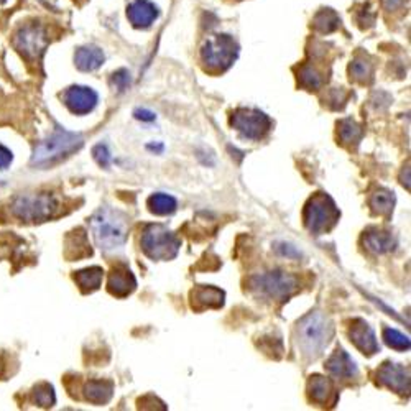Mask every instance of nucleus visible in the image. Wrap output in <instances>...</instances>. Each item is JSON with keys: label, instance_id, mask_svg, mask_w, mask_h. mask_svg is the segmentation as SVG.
Returning a JSON list of instances; mask_svg holds the SVG:
<instances>
[{"label": "nucleus", "instance_id": "1", "mask_svg": "<svg viewBox=\"0 0 411 411\" xmlns=\"http://www.w3.org/2000/svg\"><path fill=\"white\" fill-rule=\"evenodd\" d=\"M89 226L96 246L104 252L120 248L129 234V222H127L125 214L110 208H102L92 214Z\"/></svg>", "mask_w": 411, "mask_h": 411}, {"label": "nucleus", "instance_id": "2", "mask_svg": "<svg viewBox=\"0 0 411 411\" xmlns=\"http://www.w3.org/2000/svg\"><path fill=\"white\" fill-rule=\"evenodd\" d=\"M334 336V324L322 312H310L298 322V347L306 359H316L322 354Z\"/></svg>", "mask_w": 411, "mask_h": 411}, {"label": "nucleus", "instance_id": "3", "mask_svg": "<svg viewBox=\"0 0 411 411\" xmlns=\"http://www.w3.org/2000/svg\"><path fill=\"white\" fill-rule=\"evenodd\" d=\"M82 145H84V139H82L81 134H75V132H68L61 127H56V130L48 139L42 140L35 146L32 155V165L42 166V168L51 166L58 161L68 158V156L80 150Z\"/></svg>", "mask_w": 411, "mask_h": 411}, {"label": "nucleus", "instance_id": "4", "mask_svg": "<svg viewBox=\"0 0 411 411\" xmlns=\"http://www.w3.org/2000/svg\"><path fill=\"white\" fill-rule=\"evenodd\" d=\"M248 290L265 300L285 301L300 290V280L293 273L283 270H272L258 273L247 280Z\"/></svg>", "mask_w": 411, "mask_h": 411}, {"label": "nucleus", "instance_id": "5", "mask_svg": "<svg viewBox=\"0 0 411 411\" xmlns=\"http://www.w3.org/2000/svg\"><path fill=\"white\" fill-rule=\"evenodd\" d=\"M13 216L25 222H45L55 217L60 211V201L53 193L20 194L11 206Z\"/></svg>", "mask_w": 411, "mask_h": 411}, {"label": "nucleus", "instance_id": "6", "mask_svg": "<svg viewBox=\"0 0 411 411\" xmlns=\"http://www.w3.org/2000/svg\"><path fill=\"white\" fill-rule=\"evenodd\" d=\"M305 226L311 234L329 232L339 221L341 213L334 199L326 193H317L305 206Z\"/></svg>", "mask_w": 411, "mask_h": 411}, {"label": "nucleus", "instance_id": "7", "mask_svg": "<svg viewBox=\"0 0 411 411\" xmlns=\"http://www.w3.org/2000/svg\"><path fill=\"white\" fill-rule=\"evenodd\" d=\"M239 56V45L231 35H214L201 48V60L209 71L222 72L234 65Z\"/></svg>", "mask_w": 411, "mask_h": 411}, {"label": "nucleus", "instance_id": "8", "mask_svg": "<svg viewBox=\"0 0 411 411\" xmlns=\"http://www.w3.org/2000/svg\"><path fill=\"white\" fill-rule=\"evenodd\" d=\"M181 241L165 226H148L141 234V251L151 260H171L178 255Z\"/></svg>", "mask_w": 411, "mask_h": 411}, {"label": "nucleus", "instance_id": "9", "mask_svg": "<svg viewBox=\"0 0 411 411\" xmlns=\"http://www.w3.org/2000/svg\"><path fill=\"white\" fill-rule=\"evenodd\" d=\"M50 38L45 27H42L40 23H25L22 25L13 35V46L25 60L37 63L40 61V58L45 53Z\"/></svg>", "mask_w": 411, "mask_h": 411}, {"label": "nucleus", "instance_id": "10", "mask_svg": "<svg viewBox=\"0 0 411 411\" xmlns=\"http://www.w3.org/2000/svg\"><path fill=\"white\" fill-rule=\"evenodd\" d=\"M231 125L247 140H262L272 129V120L265 112L252 107H239L231 117Z\"/></svg>", "mask_w": 411, "mask_h": 411}, {"label": "nucleus", "instance_id": "11", "mask_svg": "<svg viewBox=\"0 0 411 411\" xmlns=\"http://www.w3.org/2000/svg\"><path fill=\"white\" fill-rule=\"evenodd\" d=\"M377 381L380 385H385L386 388L396 391L400 395H410V369L400 364H391L385 362L384 365L377 370Z\"/></svg>", "mask_w": 411, "mask_h": 411}, {"label": "nucleus", "instance_id": "12", "mask_svg": "<svg viewBox=\"0 0 411 411\" xmlns=\"http://www.w3.org/2000/svg\"><path fill=\"white\" fill-rule=\"evenodd\" d=\"M65 106L76 115H86L96 109L99 96L94 89L86 86H71L63 94Z\"/></svg>", "mask_w": 411, "mask_h": 411}, {"label": "nucleus", "instance_id": "13", "mask_svg": "<svg viewBox=\"0 0 411 411\" xmlns=\"http://www.w3.org/2000/svg\"><path fill=\"white\" fill-rule=\"evenodd\" d=\"M349 337H350V341L354 342V346L357 347V349L362 350L367 355H374L380 350L375 331L369 326V322L360 320V317H357V320L350 322Z\"/></svg>", "mask_w": 411, "mask_h": 411}, {"label": "nucleus", "instance_id": "14", "mask_svg": "<svg viewBox=\"0 0 411 411\" xmlns=\"http://www.w3.org/2000/svg\"><path fill=\"white\" fill-rule=\"evenodd\" d=\"M158 17V7L150 0H134L127 7V18L135 28H148Z\"/></svg>", "mask_w": 411, "mask_h": 411}, {"label": "nucleus", "instance_id": "15", "mask_svg": "<svg viewBox=\"0 0 411 411\" xmlns=\"http://www.w3.org/2000/svg\"><path fill=\"white\" fill-rule=\"evenodd\" d=\"M107 288H109L110 295L125 298L135 291L137 280L129 267L117 265L115 268H112L109 282H107Z\"/></svg>", "mask_w": 411, "mask_h": 411}, {"label": "nucleus", "instance_id": "16", "mask_svg": "<svg viewBox=\"0 0 411 411\" xmlns=\"http://www.w3.org/2000/svg\"><path fill=\"white\" fill-rule=\"evenodd\" d=\"M326 370L329 372L332 377L341 380L355 379L359 375V369L357 364L352 360V357L347 354L344 349H337L326 362Z\"/></svg>", "mask_w": 411, "mask_h": 411}, {"label": "nucleus", "instance_id": "17", "mask_svg": "<svg viewBox=\"0 0 411 411\" xmlns=\"http://www.w3.org/2000/svg\"><path fill=\"white\" fill-rule=\"evenodd\" d=\"M222 290L214 286H198L191 291V306L194 310H206V308H222L224 306Z\"/></svg>", "mask_w": 411, "mask_h": 411}, {"label": "nucleus", "instance_id": "18", "mask_svg": "<svg viewBox=\"0 0 411 411\" xmlns=\"http://www.w3.org/2000/svg\"><path fill=\"white\" fill-rule=\"evenodd\" d=\"M364 246L367 251L381 255V253H388L396 247V239L390 231L385 229H370L364 236Z\"/></svg>", "mask_w": 411, "mask_h": 411}, {"label": "nucleus", "instance_id": "19", "mask_svg": "<svg viewBox=\"0 0 411 411\" xmlns=\"http://www.w3.org/2000/svg\"><path fill=\"white\" fill-rule=\"evenodd\" d=\"M104 60H106L104 51H102L99 46H94V45L77 48V51L75 55V63H76L77 70L86 71V72L99 70Z\"/></svg>", "mask_w": 411, "mask_h": 411}, {"label": "nucleus", "instance_id": "20", "mask_svg": "<svg viewBox=\"0 0 411 411\" xmlns=\"http://www.w3.org/2000/svg\"><path fill=\"white\" fill-rule=\"evenodd\" d=\"M114 395V384L107 380H91L84 385V398L94 405H104Z\"/></svg>", "mask_w": 411, "mask_h": 411}, {"label": "nucleus", "instance_id": "21", "mask_svg": "<svg viewBox=\"0 0 411 411\" xmlns=\"http://www.w3.org/2000/svg\"><path fill=\"white\" fill-rule=\"evenodd\" d=\"M332 384L326 377L321 375H312L310 377V381H308V395H310V400L315 401V403L326 405L329 401L332 395Z\"/></svg>", "mask_w": 411, "mask_h": 411}, {"label": "nucleus", "instance_id": "22", "mask_svg": "<svg viewBox=\"0 0 411 411\" xmlns=\"http://www.w3.org/2000/svg\"><path fill=\"white\" fill-rule=\"evenodd\" d=\"M102 277H104V270L101 267H89L84 270H80L75 273V282L77 286L81 288L82 293H92L99 290Z\"/></svg>", "mask_w": 411, "mask_h": 411}, {"label": "nucleus", "instance_id": "23", "mask_svg": "<svg viewBox=\"0 0 411 411\" xmlns=\"http://www.w3.org/2000/svg\"><path fill=\"white\" fill-rule=\"evenodd\" d=\"M372 211L379 216H390L395 208V194L388 189H377L370 198Z\"/></svg>", "mask_w": 411, "mask_h": 411}, {"label": "nucleus", "instance_id": "24", "mask_svg": "<svg viewBox=\"0 0 411 411\" xmlns=\"http://www.w3.org/2000/svg\"><path fill=\"white\" fill-rule=\"evenodd\" d=\"M337 135L344 145H357L364 137V130L354 119H342L337 124Z\"/></svg>", "mask_w": 411, "mask_h": 411}, {"label": "nucleus", "instance_id": "25", "mask_svg": "<svg viewBox=\"0 0 411 411\" xmlns=\"http://www.w3.org/2000/svg\"><path fill=\"white\" fill-rule=\"evenodd\" d=\"M148 209L156 216H168V214H173L178 208V203L173 196L165 194V193H156L148 198Z\"/></svg>", "mask_w": 411, "mask_h": 411}, {"label": "nucleus", "instance_id": "26", "mask_svg": "<svg viewBox=\"0 0 411 411\" xmlns=\"http://www.w3.org/2000/svg\"><path fill=\"white\" fill-rule=\"evenodd\" d=\"M350 77L357 82H362V84H369L372 81V76H374V66H372L370 61H367L365 58H355L354 61L350 63Z\"/></svg>", "mask_w": 411, "mask_h": 411}, {"label": "nucleus", "instance_id": "27", "mask_svg": "<svg viewBox=\"0 0 411 411\" xmlns=\"http://www.w3.org/2000/svg\"><path fill=\"white\" fill-rule=\"evenodd\" d=\"M33 401H35L38 406H42V408H50V406L55 405L56 395L53 385L46 384V381L38 384L35 388H33Z\"/></svg>", "mask_w": 411, "mask_h": 411}, {"label": "nucleus", "instance_id": "28", "mask_svg": "<svg viewBox=\"0 0 411 411\" xmlns=\"http://www.w3.org/2000/svg\"><path fill=\"white\" fill-rule=\"evenodd\" d=\"M298 81L306 89H320L322 82H324V77H322V75L316 68L303 66L300 72H298Z\"/></svg>", "mask_w": 411, "mask_h": 411}, {"label": "nucleus", "instance_id": "29", "mask_svg": "<svg viewBox=\"0 0 411 411\" xmlns=\"http://www.w3.org/2000/svg\"><path fill=\"white\" fill-rule=\"evenodd\" d=\"M339 23H341V18L337 17L336 12L329 11V8H327V11L320 12L315 18L316 30L321 32V33H332L334 30H337Z\"/></svg>", "mask_w": 411, "mask_h": 411}, {"label": "nucleus", "instance_id": "30", "mask_svg": "<svg viewBox=\"0 0 411 411\" xmlns=\"http://www.w3.org/2000/svg\"><path fill=\"white\" fill-rule=\"evenodd\" d=\"M384 341H385L386 346L391 347V349H395V350H408L410 349L408 336L401 334V332L396 331V329H390V327L384 329Z\"/></svg>", "mask_w": 411, "mask_h": 411}, {"label": "nucleus", "instance_id": "31", "mask_svg": "<svg viewBox=\"0 0 411 411\" xmlns=\"http://www.w3.org/2000/svg\"><path fill=\"white\" fill-rule=\"evenodd\" d=\"M112 84L119 92H124L129 89L130 86V72L127 70H119L112 75Z\"/></svg>", "mask_w": 411, "mask_h": 411}, {"label": "nucleus", "instance_id": "32", "mask_svg": "<svg viewBox=\"0 0 411 411\" xmlns=\"http://www.w3.org/2000/svg\"><path fill=\"white\" fill-rule=\"evenodd\" d=\"M92 155H94V160L97 161V165L102 166V168H107V166L110 165V160L112 156L109 153V148H107V145H96L94 148H92Z\"/></svg>", "mask_w": 411, "mask_h": 411}, {"label": "nucleus", "instance_id": "33", "mask_svg": "<svg viewBox=\"0 0 411 411\" xmlns=\"http://www.w3.org/2000/svg\"><path fill=\"white\" fill-rule=\"evenodd\" d=\"M277 252L280 253V255L283 257H288V258H300L301 257V253L296 251L295 247L290 246V244H277Z\"/></svg>", "mask_w": 411, "mask_h": 411}, {"label": "nucleus", "instance_id": "34", "mask_svg": "<svg viewBox=\"0 0 411 411\" xmlns=\"http://www.w3.org/2000/svg\"><path fill=\"white\" fill-rule=\"evenodd\" d=\"M12 160H13L12 151L6 148L4 145H0V170L8 168V166H11V163H12Z\"/></svg>", "mask_w": 411, "mask_h": 411}, {"label": "nucleus", "instance_id": "35", "mask_svg": "<svg viewBox=\"0 0 411 411\" xmlns=\"http://www.w3.org/2000/svg\"><path fill=\"white\" fill-rule=\"evenodd\" d=\"M134 115H135V119H139V120H144V122H151V120H155V114L151 110H146V109H137L134 112Z\"/></svg>", "mask_w": 411, "mask_h": 411}, {"label": "nucleus", "instance_id": "36", "mask_svg": "<svg viewBox=\"0 0 411 411\" xmlns=\"http://www.w3.org/2000/svg\"><path fill=\"white\" fill-rule=\"evenodd\" d=\"M381 4H384V7L388 12H391V11L395 12V11H398L401 6H403L405 0H381Z\"/></svg>", "mask_w": 411, "mask_h": 411}, {"label": "nucleus", "instance_id": "37", "mask_svg": "<svg viewBox=\"0 0 411 411\" xmlns=\"http://www.w3.org/2000/svg\"><path fill=\"white\" fill-rule=\"evenodd\" d=\"M4 2H7V0H0V4H4Z\"/></svg>", "mask_w": 411, "mask_h": 411}]
</instances>
